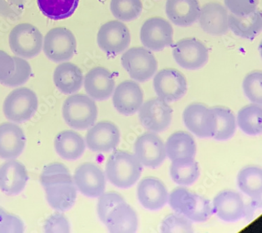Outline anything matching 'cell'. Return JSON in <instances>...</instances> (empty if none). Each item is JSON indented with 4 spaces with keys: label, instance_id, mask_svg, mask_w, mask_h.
I'll return each instance as SVG.
<instances>
[{
    "label": "cell",
    "instance_id": "cell-46",
    "mask_svg": "<svg viewBox=\"0 0 262 233\" xmlns=\"http://www.w3.org/2000/svg\"><path fill=\"white\" fill-rule=\"evenodd\" d=\"M16 68L13 57L9 55L5 51L0 50V83L9 79Z\"/></svg>",
    "mask_w": 262,
    "mask_h": 233
},
{
    "label": "cell",
    "instance_id": "cell-15",
    "mask_svg": "<svg viewBox=\"0 0 262 233\" xmlns=\"http://www.w3.org/2000/svg\"><path fill=\"white\" fill-rule=\"evenodd\" d=\"M135 155L141 165L155 169L166 159L165 144L156 133H143L136 140Z\"/></svg>",
    "mask_w": 262,
    "mask_h": 233
},
{
    "label": "cell",
    "instance_id": "cell-28",
    "mask_svg": "<svg viewBox=\"0 0 262 233\" xmlns=\"http://www.w3.org/2000/svg\"><path fill=\"white\" fill-rule=\"evenodd\" d=\"M43 188L48 203L56 211H68L75 203L77 188L74 183H57Z\"/></svg>",
    "mask_w": 262,
    "mask_h": 233
},
{
    "label": "cell",
    "instance_id": "cell-37",
    "mask_svg": "<svg viewBox=\"0 0 262 233\" xmlns=\"http://www.w3.org/2000/svg\"><path fill=\"white\" fill-rule=\"evenodd\" d=\"M40 182L46 188L57 183H72L74 180L66 166L60 162H53L43 168L40 176Z\"/></svg>",
    "mask_w": 262,
    "mask_h": 233
},
{
    "label": "cell",
    "instance_id": "cell-27",
    "mask_svg": "<svg viewBox=\"0 0 262 233\" xmlns=\"http://www.w3.org/2000/svg\"><path fill=\"white\" fill-rule=\"evenodd\" d=\"M57 154L63 159L75 160L83 156L85 141L80 134L74 131H64L57 134L54 140Z\"/></svg>",
    "mask_w": 262,
    "mask_h": 233
},
{
    "label": "cell",
    "instance_id": "cell-26",
    "mask_svg": "<svg viewBox=\"0 0 262 233\" xmlns=\"http://www.w3.org/2000/svg\"><path fill=\"white\" fill-rule=\"evenodd\" d=\"M83 75L81 69L72 62H62L55 68L53 81L57 89L65 95H72L81 89Z\"/></svg>",
    "mask_w": 262,
    "mask_h": 233
},
{
    "label": "cell",
    "instance_id": "cell-39",
    "mask_svg": "<svg viewBox=\"0 0 262 233\" xmlns=\"http://www.w3.org/2000/svg\"><path fill=\"white\" fill-rule=\"evenodd\" d=\"M262 74L256 70L247 74L243 81V90L248 100L254 104H261Z\"/></svg>",
    "mask_w": 262,
    "mask_h": 233
},
{
    "label": "cell",
    "instance_id": "cell-42",
    "mask_svg": "<svg viewBox=\"0 0 262 233\" xmlns=\"http://www.w3.org/2000/svg\"><path fill=\"white\" fill-rule=\"evenodd\" d=\"M225 7L237 16H246L257 10L259 0H225Z\"/></svg>",
    "mask_w": 262,
    "mask_h": 233
},
{
    "label": "cell",
    "instance_id": "cell-12",
    "mask_svg": "<svg viewBox=\"0 0 262 233\" xmlns=\"http://www.w3.org/2000/svg\"><path fill=\"white\" fill-rule=\"evenodd\" d=\"M174 60L182 68L196 70L208 62V48L195 38H185L178 41L173 47Z\"/></svg>",
    "mask_w": 262,
    "mask_h": 233
},
{
    "label": "cell",
    "instance_id": "cell-43",
    "mask_svg": "<svg viewBox=\"0 0 262 233\" xmlns=\"http://www.w3.org/2000/svg\"><path fill=\"white\" fill-rule=\"evenodd\" d=\"M24 230V223L20 218L0 207V233H20Z\"/></svg>",
    "mask_w": 262,
    "mask_h": 233
},
{
    "label": "cell",
    "instance_id": "cell-25",
    "mask_svg": "<svg viewBox=\"0 0 262 233\" xmlns=\"http://www.w3.org/2000/svg\"><path fill=\"white\" fill-rule=\"evenodd\" d=\"M104 224L110 232L133 233L137 232L139 221L133 208L124 202L111 211Z\"/></svg>",
    "mask_w": 262,
    "mask_h": 233
},
{
    "label": "cell",
    "instance_id": "cell-34",
    "mask_svg": "<svg viewBox=\"0 0 262 233\" xmlns=\"http://www.w3.org/2000/svg\"><path fill=\"white\" fill-rule=\"evenodd\" d=\"M215 119V130L213 138L226 141L234 136L236 131V119L234 113L224 107L211 108Z\"/></svg>",
    "mask_w": 262,
    "mask_h": 233
},
{
    "label": "cell",
    "instance_id": "cell-29",
    "mask_svg": "<svg viewBox=\"0 0 262 233\" xmlns=\"http://www.w3.org/2000/svg\"><path fill=\"white\" fill-rule=\"evenodd\" d=\"M229 29L235 35L246 39H253L261 31L262 17L260 11H255L246 16L229 15Z\"/></svg>",
    "mask_w": 262,
    "mask_h": 233
},
{
    "label": "cell",
    "instance_id": "cell-30",
    "mask_svg": "<svg viewBox=\"0 0 262 233\" xmlns=\"http://www.w3.org/2000/svg\"><path fill=\"white\" fill-rule=\"evenodd\" d=\"M165 149L166 156L171 161L181 158H194L196 152L194 138L183 131L172 134L166 140Z\"/></svg>",
    "mask_w": 262,
    "mask_h": 233
},
{
    "label": "cell",
    "instance_id": "cell-16",
    "mask_svg": "<svg viewBox=\"0 0 262 233\" xmlns=\"http://www.w3.org/2000/svg\"><path fill=\"white\" fill-rule=\"evenodd\" d=\"M120 133L112 122L101 121L90 128L85 135L86 146L96 153H108L119 144Z\"/></svg>",
    "mask_w": 262,
    "mask_h": 233
},
{
    "label": "cell",
    "instance_id": "cell-45",
    "mask_svg": "<svg viewBox=\"0 0 262 233\" xmlns=\"http://www.w3.org/2000/svg\"><path fill=\"white\" fill-rule=\"evenodd\" d=\"M26 0H0V16L15 18L24 11Z\"/></svg>",
    "mask_w": 262,
    "mask_h": 233
},
{
    "label": "cell",
    "instance_id": "cell-18",
    "mask_svg": "<svg viewBox=\"0 0 262 233\" xmlns=\"http://www.w3.org/2000/svg\"><path fill=\"white\" fill-rule=\"evenodd\" d=\"M229 13L226 7L217 3L203 5L199 16V24L203 31L210 35L222 36L229 31Z\"/></svg>",
    "mask_w": 262,
    "mask_h": 233
},
{
    "label": "cell",
    "instance_id": "cell-24",
    "mask_svg": "<svg viewBox=\"0 0 262 233\" xmlns=\"http://www.w3.org/2000/svg\"><path fill=\"white\" fill-rule=\"evenodd\" d=\"M201 7L198 0H167L166 14L176 26L189 27L198 20Z\"/></svg>",
    "mask_w": 262,
    "mask_h": 233
},
{
    "label": "cell",
    "instance_id": "cell-36",
    "mask_svg": "<svg viewBox=\"0 0 262 233\" xmlns=\"http://www.w3.org/2000/svg\"><path fill=\"white\" fill-rule=\"evenodd\" d=\"M110 9L115 18L129 22L139 18L143 10L141 0H112Z\"/></svg>",
    "mask_w": 262,
    "mask_h": 233
},
{
    "label": "cell",
    "instance_id": "cell-1",
    "mask_svg": "<svg viewBox=\"0 0 262 233\" xmlns=\"http://www.w3.org/2000/svg\"><path fill=\"white\" fill-rule=\"evenodd\" d=\"M142 165L135 154L124 151L113 153L106 164V175L108 180L120 188L134 186L140 179Z\"/></svg>",
    "mask_w": 262,
    "mask_h": 233
},
{
    "label": "cell",
    "instance_id": "cell-8",
    "mask_svg": "<svg viewBox=\"0 0 262 233\" xmlns=\"http://www.w3.org/2000/svg\"><path fill=\"white\" fill-rule=\"evenodd\" d=\"M140 39L142 45L149 50L162 51L173 45V27L161 17H152L145 20L141 27Z\"/></svg>",
    "mask_w": 262,
    "mask_h": 233
},
{
    "label": "cell",
    "instance_id": "cell-19",
    "mask_svg": "<svg viewBox=\"0 0 262 233\" xmlns=\"http://www.w3.org/2000/svg\"><path fill=\"white\" fill-rule=\"evenodd\" d=\"M137 197L145 209L157 211L168 203L169 194L165 185L160 179L146 177L138 185Z\"/></svg>",
    "mask_w": 262,
    "mask_h": 233
},
{
    "label": "cell",
    "instance_id": "cell-9",
    "mask_svg": "<svg viewBox=\"0 0 262 233\" xmlns=\"http://www.w3.org/2000/svg\"><path fill=\"white\" fill-rule=\"evenodd\" d=\"M173 110L165 101L155 97L143 103L139 110V118L141 125L152 133L165 131L172 121Z\"/></svg>",
    "mask_w": 262,
    "mask_h": 233
},
{
    "label": "cell",
    "instance_id": "cell-40",
    "mask_svg": "<svg viewBox=\"0 0 262 233\" xmlns=\"http://www.w3.org/2000/svg\"><path fill=\"white\" fill-rule=\"evenodd\" d=\"M13 59L16 63V68L12 76L2 83L6 87H20L26 83L31 76L32 68L28 61L18 56H14Z\"/></svg>",
    "mask_w": 262,
    "mask_h": 233
},
{
    "label": "cell",
    "instance_id": "cell-32",
    "mask_svg": "<svg viewBox=\"0 0 262 233\" xmlns=\"http://www.w3.org/2000/svg\"><path fill=\"white\" fill-rule=\"evenodd\" d=\"M239 189L252 199H259L262 194V172L260 167L248 166L243 168L237 176Z\"/></svg>",
    "mask_w": 262,
    "mask_h": 233
},
{
    "label": "cell",
    "instance_id": "cell-21",
    "mask_svg": "<svg viewBox=\"0 0 262 233\" xmlns=\"http://www.w3.org/2000/svg\"><path fill=\"white\" fill-rule=\"evenodd\" d=\"M86 93L93 100L103 101L112 96L116 87L112 72L102 67L90 70L83 79Z\"/></svg>",
    "mask_w": 262,
    "mask_h": 233
},
{
    "label": "cell",
    "instance_id": "cell-38",
    "mask_svg": "<svg viewBox=\"0 0 262 233\" xmlns=\"http://www.w3.org/2000/svg\"><path fill=\"white\" fill-rule=\"evenodd\" d=\"M160 232L162 233L194 232L193 221L179 213H172L166 216L160 225Z\"/></svg>",
    "mask_w": 262,
    "mask_h": 233
},
{
    "label": "cell",
    "instance_id": "cell-41",
    "mask_svg": "<svg viewBox=\"0 0 262 233\" xmlns=\"http://www.w3.org/2000/svg\"><path fill=\"white\" fill-rule=\"evenodd\" d=\"M125 202L123 197L115 192H108L103 194L99 196L97 203V214L101 222L105 223L106 218L113 209L117 207L118 204Z\"/></svg>",
    "mask_w": 262,
    "mask_h": 233
},
{
    "label": "cell",
    "instance_id": "cell-17",
    "mask_svg": "<svg viewBox=\"0 0 262 233\" xmlns=\"http://www.w3.org/2000/svg\"><path fill=\"white\" fill-rule=\"evenodd\" d=\"M143 103V93L139 83L133 80L120 83L113 93V104L120 114L132 116L139 112Z\"/></svg>",
    "mask_w": 262,
    "mask_h": 233
},
{
    "label": "cell",
    "instance_id": "cell-14",
    "mask_svg": "<svg viewBox=\"0 0 262 233\" xmlns=\"http://www.w3.org/2000/svg\"><path fill=\"white\" fill-rule=\"evenodd\" d=\"M73 180L76 188L89 198H99L106 189L104 172L92 162H86L76 168Z\"/></svg>",
    "mask_w": 262,
    "mask_h": 233
},
{
    "label": "cell",
    "instance_id": "cell-22",
    "mask_svg": "<svg viewBox=\"0 0 262 233\" xmlns=\"http://www.w3.org/2000/svg\"><path fill=\"white\" fill-rule=\"evenodd\" d=\"M213 213L225 222H236L246 214V205L242 196L234 190H224L217 194L213 202Z\"/></svg>",
    "mask_w": 262,
    "mask_h": 233
},
{
    "label": "cell",
    "instance_id": "cell-3",
    "mask_svg": "<svg viewBox=\"0 0 262 233\" xmlns=\"http://www.w3.org/2000/svg\"><path fill=\"white\" fill-rule=\"evenodd\" d=\"M62 116L70 127L78 131H85L95 125L98 116L96 103L84 94L71 95L62 106Z\"/></svg>",
    "mask_w": 262,
    "mask_h": 233
},
{
    "label": "cell",
    "instance_id": "cell-33",
    "mask_svg": "<svg viewBox=\"0 0 262 233\" xmlns=\"http://www.w3.org/2000/svg\"><path fill=\"white\" fill-rule=\"evenodd\" d=\"M262 109L261 104L247 105L239 111L237 124L241 130L250 136H257L261 133Z\"/></svg>",
    "mask_w": 262,
    "mask_h": 233
},
{
    "label": "cell",
    "instance_id": "cell-20",
    "mask_svg": "<svg viewBox=\"0 0 262 233\" xmlns=\"http://www.w3.org/2000/svg\"><path fill=\"white\" fill-rule=\"evenodd\" d=\"M28 179L26 166L16 159L7 160L0 166V190L8 196L20 194Z\"/></svg>",
    "mask_w": 262,
    "mask_h": 233
},
{
    "label": "cell",
    "instance_id": "cell-35",
    "mask_svg": "<svg viewBox=\"0 0 262 233\" xmlns=\"http://www.w3.org/2000/svg\"><path fill=\"white\" fill-rule=\"evenodd\" d=\"M79 0H37V5L45 16L52 20L70 18L77 9Z\"/></svg>",
    "mask_w": 262,
    "mask_h": 233
},
{
    "label": "cell",
    "instance_id": "cell-6",
    "mask_svg": "<svg viewBox=\"0 0 262 233\" xmlns=\"http://www.w3.org/2000/svg\"><path fill=\"white\" fill-rule=\"evenodd\" d=\"M39 107L37 95L28 88L13 90L6 97L3 112L6 118L14 123L28 121L35 114Z\"/></svg>",
    "mask_w": 262,
    "mask_h": 233
},
{
    "label": "cell",
    "instance_id": "cell-10",
    "mask_svg": "<svg viewBox=\"0 0 262 233\" xmlns=\"http://www.w3.org/2000/svg\"><path fill=\"white\" fill-rule=\"evenodd\" d=\"M131 35L127 26L119 20H111L99 28L97 44L99 48L111 55H117L127 50Z\"/></svg>",
    "mask_w": 262,
    "mask_h": 233
},
{
    "label": "cell",
    "instance_id": "cell-31",
    "mask_svg": "<svg viewBox=\"0 0 262 233\" xmlns=\"http://www.w3.org/2000/svg\"><path fill=\"white\" fill-rule=\"evenodd\" d=\"M170 175L172 180L179 186H191L200 177V167L194 158L174 160L170 167Z\"/></svg>",
    "mask_w": 262,
    "mask_h": 233
},
{
    "label": "cell",
    "instance_id": "cell-11",
    "mask_svg": "<svg viewBox=\"0 0 262 233\" xmlns=\"http://www.w3.org/2000/svg\"><path fill=\"white\" fill-rule=\"evenodd\" d=\"M154 87L160 98L167 103L177 102L186 94L187 80L179 70L164 68L155 76Z\"/></svg>",
    "mask_w": 262,
    "mask_h": 233
},
{
    "label": "cell",
    "instance_id": "cell-5",
    "mask_svg": "<svg viewBox=\"0 0 262 233\" xmlns=\"http://www.w3.org/2000/svg\"><path fill=\"white\" fill-rule=\"evenodd\" d=\"M9 47L16 56L31 59L37 56L43 48V35L36 27L30 24L17 25L9 36Z\"/></svg>",
    "mask_w": 262,
    "mask_h": 233
},
{
    "label": "cell",
    "instance_id": "cell-4",
    "mask_svg": "<svg viewBox=\"0 0 262 233\" xmlns=\"http://www.w3.org/2000/svg\"><path fill=\"white\" fill-rule=\"evenodd\" d=\"M121 63L130 77L141 83L151 79L158 68L156 56L145 47L128 49L122 55Z\"/></svg>",
    "mask_w": 262,
    "mask_h": 233
},
{
    "label": "cell",
    "instance_id": "cell-23",
    "mask_svg": "<svg viewBox=\"0 0 262 233\" xmlns=\"http://www.w3.org/2000/svg\"><path fill=\"white\" fill-rule=\"evenodd\" d=\"M26 145L24 131L16 124H0V158L16 159L22 154Z\"/></svg>",
    "mask_w": 262,
    "mask_h": 233
},
{
    "label": "cell",
    "instance_id": "cell-13",
    "mask_svg": "<svg viewBox=\"0 0 262 233\" xmlns=\"http://www.w3.org/2000/svg\"><path fill=\"white\" fill-rule=\"evenodd\" d=\"M187 129L200 138L213 137L215 130V119L213 110L200 103L188 105L183 114Z\"/></svg>",
    "mask_w": 262,
    "mask_h": 233
},
{
    "label": "cell",
    "instance_id": "cell-7",
    "mask_svg": "<svg viewBox=\"0 0 262 233\" xmlns=\"http://www.w3.org/2000/svg\"><path fill=\"white\" fill-rule=\"evenodd\" d=\"M76 39L71 30L63 27L51 29L43 39V52L53 62H64L71 60L76 51Z\"/></svg>",
    "mask_w": 262,
    "mask_h": 233
},
{
    "label": "cell",
    "instance_id": "cell-44",
    "mask_svg": "<svg viewBox=\"0 0 262 233\" xmlns=\"http://www.w3.org/2000/svg\"><path fill=\"white\" fill-rule=\"evenodd\" d=\"M46 232H70V223L62 214L56 213L48 218L45 223Z\"/></svg>",
    "mask_w": 262,
    "mask_h": 233
},
{
    "label": "cell",
    "instance_id": "cell-2",
    "mask_svg": "<svg viewBox=\"0 0 262 233\" xmlns=\"http://www.w3.org/2000/svg\"><path fill=\"white\" fill-rule=\"evenodd\" d=\"M168 202L175 213L185 216L193 222H205L213 213L209 200L185 188L173 190Z\"/></svg>",
    "mask_w": 262,
    "mask_h": 233
}]
</instances>
